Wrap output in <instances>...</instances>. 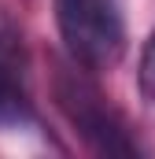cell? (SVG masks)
<instances>
[{
	"label": "cell",
	"mask_w": 155,
	"mask_h": 159,
	"mask_svg": "<svg viewBox=\"0 0 155 159\" xmlns=\"http://www.w3.org/2000/svg\"><path fill=\"white\" fill-rule=\"evenodd\" d=\"M55 100L63 107V115L70 119L78 133L104 156H133L137 144L126 137V126L115 111L107 107V100L96 93V85L78 74H59L55 78Z\"/></svg>",
	"instance_id": "7a4b0ae2"
},
{
	"label": "cell",
	"mask_w": 155,
	"mask_h": 159,
	"mask_svg": "<svg viewBox=\"0 0 155 159\" xmlns=\"http://www.w3.org/2000/svg\"><path fill=\"white\" fill-rule=\"evenodd\" d=\"M137 89H140V96H144L148 104H155V34L148 37V44H144V56H140Z\"/></svg>",
	"instance_id": "277c9868"
},
{
	"label": "cell",
	"mask_w": 155,
	"mask_h": 159,
	"mask_svg": "<svg viewBox=\"0 0 155 159\" xmlns=\"http://www.w3.org/2000/svg\"><path fill=\"white\" fill-rule=\"evenodd\" d=\"M55 15L74 63H81L85 70H104L118 63L126 48L118 0H55Z\"/></svg>",
	"instance_id": "6da1fadb"
},
{
	"label": "cell",
	"mask_w": 155,
	"mask_h": 159,
	"mask_svg": "<svg viewBox=\"0 0 155 159\" xmlns=\"http://www.w3.org/2000/svg\"><path fill=\"white\" fill-rule=\"evenodd\" d=\"M30 122V104L15 81V70L0 63V126H19Z\"/></svg>",
	"instance_id": "3957f363"
}]
</instances>
